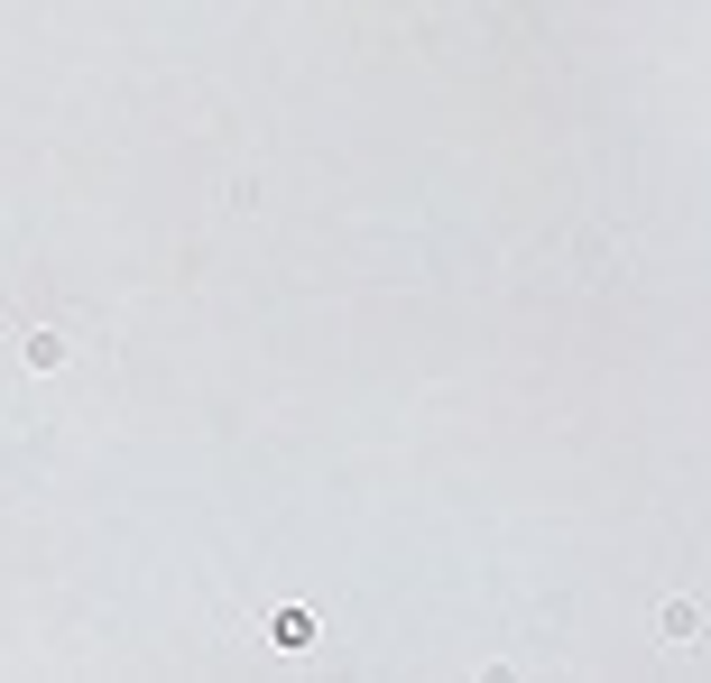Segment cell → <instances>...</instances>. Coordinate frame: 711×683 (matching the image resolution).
Instances as JSON below:
<instances>
[{
  "mask_svg": "<svg viewBox=\"0 0 711 683\" xmlns=\"http://www.w3.org/2000/svg\"><path fill=\"white\" fill-rule=\"evenodd\" d=\"M10 360H19V370H38V379H46V370H74V333H65V324H19V333H10Z\"/></svg>",
  "mask_w": 711,
  "mask_h": 683,
  "instance_id": "1",
  "label": "cell"
},
{
  "mask_svg": "<svg viewBox=\"0 0 711 683\" xmlns=\"http://www.w3.org/2000/svg\"><path fill=\"white\" fill-rule=\"evenodd\" d=\"M278 647H314V619L305 610H278Z\"/></svg>",
  "mask_w": 711,
  "mask_h": 683,
  "instance_id": "2",
  "label": "cell"
}]
</instances>
